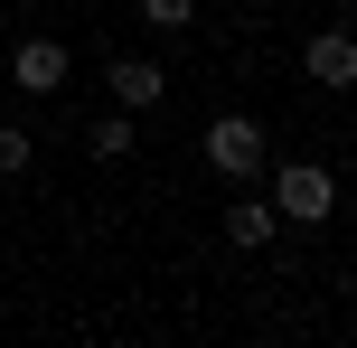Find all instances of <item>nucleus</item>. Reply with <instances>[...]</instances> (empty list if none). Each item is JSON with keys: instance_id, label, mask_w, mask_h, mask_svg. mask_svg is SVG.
Segmentation results:
<instances>
[{"instance_id": "1", "label": "nucleus", "mask_w": 357, "mask_h": 348, "mask_svg": "<svg viewBox=\"0 0 357 348\" xmlns=\"http://www.w3.org/2000/svg\"><path fill=\"white\" fill-rule=\"evenodd\" d=\"M197 151H207V169H216L226 188H235V179H264V123H254V113H216Z\"/></svg>"}, {"instance_id": "2", "label": "nucleus", "mask_w": 357, "mask_h": 348, "mask_svg": "<svg viewBox=\"0 0 357 348\" xmlns=\"http://www.w3.org/2000/svg\"><path fill=\"white\" fill-rule=\"evenodd\" d=\"M329 207H339V179H329L320 160H282V169H273V217H291V226H320Z\"/></svg>"}, {"instance_id": "3", "label": "nucleus", "mask_w": 357, "mask_h": 348, "mask_svg": "<svg viewBox=\"0 0 357 348\" xmlns=\"http://www.w3.org/2000/svg\"><path fill=\"white\" fill-rule=\"evenodd\" d=\"M301 66H310V85L348 94V85H357V38H348V29H320V38L301 47Z\"/></svg>"}, {"instance_id": "4", "label": "nucleus", "mask_w": 357, "mask_h": 348, "mask_svg": "<svg viewBox=\"0 0 357 348\" xmlns=\"http://www.w3.org/2000/svg\"><path fill=\"white\" fill-rule=\"evenodd\" d=\"M104 85H113V104H123V113H151V104L169 94V75L151 66V56H113V66H104Z\"/></svg>"}, {"instance_id": "5", "label": "nucleus", "mask_w": 357, "mask_h": 348, "mask_svg": "<svg viewBox=\"0 0 357 348\" xmlns=\"http://www.w3.org/2000/svg\"><path fill=\"white\" fill-rule=\"evenodd\" d=\"M10 75H19V94H56L66 85V38H29L10 56Z\"/></svg>"}, {"instance_id": "6", "label": "nucleus", "mask_w": 357, "mask_h": 348, "mask_svg": "<svg viewBox=\"0 0 357 348\" xmlns=\"http://www.w3.org/2000/svg\"><path fill=\"white\" fill-rule=\"evenodd\" d=\"M273 226H282V217H273V198H235V207H226V245H245V255H264Z\"/></svg>"}, {"instance_id": "7", "label": "nucleus", "mask_w": 357, "mask_h": 348, "mask_svg": "<svg viewBox=\"0 0 357 348\" xmlns=\"http://www.w3.org/2000/svg\"><path fill=\"white\" fill-rule=\"evenodd\" d=\"M85 151H94V160H123V151H132V113H94Z\"/></svg>"}, {"instance_id": "8", "label": "nucleus", "mask_w": 357, "mask_h": 348, "mask_svg": "<svg viewBox=\"0 0 357 348\" xmlns=\"http://www.w3.org/2000/svg\"><path fill=\"white\" fill-rule=\"evenodd\" d=\"M29 160H38V151H29V132H19V123H0V179H19Z\"/></svg>"}, {"instance_id": "9", "label": "nucleus", "mask_w": 357, "mask_h": 348, "mask_svg": "<svg viewBox=\"0 0 357 348\" xmlns=\"http://www.w3.org/2000/svg\"><path fill=\"white\" fill-rule=\"evenodd\" d=\"M142 19H151V29H188L197 0H142Z\"/></svg>"}]
</instances>
